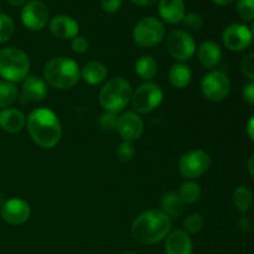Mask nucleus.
<instances>
[{"mask_svg":"<svg viewBox=\"0 0 254 254\" xmlns=\"http://www.w3.org/2000/svg\"><path fill=\"white\" fill-rule=\"evenodd\" d=\"M251 31H252V36H253V39H254V24H253V27H252V30H251Z\"/></svg>","mask_w":254,"mask_h":254,"instance_id":"obj_45","label":"nucleus"},{"mask_svg":"<svg viewBox=\"0 0 254 254\" xmlns=\"http://www.w3.org/2000/svg\"><path fill=\"white\" fill-rule=\"evenodd\" d=\"M247 170H248V173H250L251 175H252L254 178V155H252L250 159H248Z\"/></svg>","mask_w":254,"mask_h":254,"instance_id":"obj_41","label":"nucleus"},{"mask_svg":"<svg viewBox=\"0 0 254 254\" xmlns=\"http://www.w3.org/2000/svg\"><path fill=\"white\" fill-rule=\"evenodd\" d=\"M178 195L184 203H195L201 197V188L196 181L186 180L181 184Z\"/></svg>","mask_w":254,"mask_h":254,"instance_id":"obj_26","label":"nucleus"},{"mask_svg":"<svg viewBox=\"0 0 254 254\" xmlns=\"http://www.w3.org/2000/svg\"><path fill=\"white\" fill-rule=\"evenodd\" d=\"M131 1L139 6H151V5L156 4L159 0H131Z\"/></svg>","mask_w":254,"mask_h":254,"instance_id":"obj_39","label":"nucleus"},{"mask_svg":"<svg viewBox=\"0 0 254 254\" xmlns=\"http://www.w3.org/2000/svg\"><path fill=\"white\" fill-rule=\"evenodd\" d=\"M123 254H135V253H130V252H128V253H123Z\"/></svg>","mask_w":254,"mask_h":254,"instance_id":"obj_46","label":"nucleus"},{"mask_svg":"<svg viewBox=\"0 0 254 254\" xmlns=\"http://www.w3.org/2000/svg\"><path fill=\"white\" fill-rule=\"evenodd\" d=\"M212 1L215 2L216 5H221V6H223V5L231 4V2H232L233 0H212Z\"/></svg>","mask_w":254,"mask_h":254,"instance_id":"obj_43","label":"nucleus"},{"mask_svg":"<svg viewBox=\"0 0 254 254\" xmlns=\"http://www.w3.org/2000/svg\"><path fill=\"white\" fill-rule=\"evenodd\" d=\"M99 128L104 131V133H113L117 131V124H118V116L114 113H109L106 112L101 116L98 121Z\"/></svg>","mask_w":254,"mask_h":254,"instance_id":"obj_30","label":"nucleus"},{"mask_svg":"<svg viewBox=\"0 0 254 254\" xmlns=\"http://www.w3.org/2000/svg\"><path fill=\"white\" fill-rule=\"evenodd\" d=\"M134 69L139 78L145 82H150L158 73V62L153 56L144 55L136 60Z\"/></svg>","mask_w":254,"mask_h":254,"instance_id":"obj_23","label":"nucleus"},{"mask_svg":"<svg viewBox=\"0 0 254 254\" xmlns=\"http://www.w3.org/2000/svg\"><path fill=\"white\" fill-rule=\"evenodd\" d=\"M247 133L248 136L254 141V116L248 121L247 123Z\"/></svg>","mask_w":254,"mask_h":254,"instance_id":"obj_40","label":"nucleus"},{"mask_svg":"<svg viewBox=\"0 0 254 254\" xmlns=\"http://www.w3.org/2000/svg\"><path fill=\"white\" fill-rule=\"evenodd\" d=\"M231 87L232 84L228 76L221 71L208 72L201 81V92L211 102H221L227 98Z\"/></svg>","mask_w":254,"mask_h":254,"instance_id":"obj_9","label":"nucleus"},{"mask_svg":"<svg viewBox=\"0 0 254 254\" xmlns=\"http://www.w3.org/2000/svg\"><path fill=\"white\" fill-rule=\"evenodd\" d=\"M30 215H31L30 205L22 198H9L0 206V216L9 225H24L30 218Z\"/></svg>","mask_w":254,"mask_h":254,"instance_id":"obj_13","label":"nucleus"},{"mask_svg":"<svg viewBox=\"0 0 254 254\" xmlns=\"http://www.w3.org/2000/svg\"><path fill=\"white\" fill-rule=\"evenodd\" d=\"M26 126V117L16 108H4L0 111V128L6 133H19Z\"/></svg>","mask_w":254,"mask_h":254,"instance_id":"obj_19","label":"nucleus"},{"mask_svg":"<svg viewBox=\"0 0 254 254\" xmlns=\"http://www.w3.org/2000/svg\"><path fill=\"white\" fill-rule=\"evenodd\" d=\"M237 14L246 21L254 20V0H238Z\"/></svg>","mask_w":254,"mask_h":254,"instance_id":"obj_31","label":"nucleus"},{"mask_svg":"<svg viewBox=\"0 0 254 254\" xmlns=\"http://www.w3.org/2000/svg\"><path fill=\"white\" fill-rule=\"evenodd\" d=\"M50 24V31L59 40H72L78 36L79 25L76 20L68 15H56L52 17Z\"/></svg>","mask_w":254,"mask_h":254,"instance_id":"obj_16","label":"nucleus"},{"mask_svg":"<svg viewBox=\"0 0 254 254\" xmlns=\"http://www.w3.org/2000/svg\"><path fill=\"white\" fill-rule=\"evenodd\" d=\"M21 22L31 31H40L50 22L49 7L41 0H31L21 10Z\"/></svg>","mask_w":254,"mask_h":254,"instance_id":"obj_11","label":"nucleus"},{"mask_svg":"<svg viewBox=\"0 0 254 254\" xmlns=\"http://www.w3.org/2000/svg\"><path fill=\"white\" fill-rule=\"evenodd\" d=\"M117 158L119 159L123 163H127V161H130L131 159L134 158V154H135V149H134L133 144L129 143V141H123V143L119 144L117 146Z\"/></svg>","mask_w":254,"mask_h":254,"instance_id":"obj_33","label":"nucleus"},{"mask_svg":"<svg viewBox=\"0 0 254 254\" xmlns=\"http://www.w3.org/2000/svg\"><path fill=\"white\" fill-rule=\"evenodd\" d=\"M133 94V88L127 79L116 77L103 84L99 91V103L102 108L109 113L118 114L129 104Z\"/></svg>","mask_w":254,"mask_h":254,"instance_id":"obj_4","label":"nucleus"},{"mask_svg":"<svg viewBox=\"0 0 254 254\" xmlns=\"http://www.w3.org/2000/svg\"><path fill=\"white\" fill-rule=\"evenodd\" d=\"M232 202L233 205H235V207L237 208L240 212H248L250 208L252 207L253 192L250 189L246 188V186H240V188L236 189V191L233 192Z\"/></svg>","mask_w":254,"mask_h":254,"instance_id":"obj_25","label":"nucleus"},{"mask_svg":"<svg viewBox=\"0 0 254 254\" xmlns=\"http://www.w3.org/2000/svg\"><path fill=\"white\" fill-rule=\"evenodd\" d=\"M89 42L86 37L83 36H76L74 39L71 40V49L74 54L82 55L84 52L88 51Z\"/></svg>","mask_w":254,"mask_h":254,"instance_id":"obj_35","label":"nucleus"},{"mask_svg":"<svg viewBox=\"0 0 254 254\" xmlns=\"http://www.w3.org/2000/svg\"><path fill=\"white\" fill-rule=\"evenodd\" d=\"M47 93H49V88L44 78L39 76H27L22 81L19 98L21 103H34V102H40L46 98Z\"/></svg>","mask_w":254,"mask_h":254,"instance_id":"obj_15","label":"nucleus"},{"mask_svg":"<svg viewBox=\"0 0 254 254\" xmlns=\"http://www.w3.org/2000/svg\"><path fill=\"white\" fill-rule=\"evenodd\" d=\"M4 202H5V200H4V196H2L1 193H0V206H1L2 203H4Z\"/></svg>","mask_w":254,"mask_h":254,"instance_id":"obj_44","label":"nucleus"},{"mask_svg":"<svg viewBox=\"0 0 254 254\" xmlns=\"http://www.w3.org/2000/svg\"><path fill=\"white\" fill-rule=\"evenodd\" d=\"M0 12H1V11H0Z\"/></svg>","mask_w":254,"mask_h":254,"instance_id":"obj_47","label":"nucleus"},{"mask_svg":"<svg viewBox=\"0 0 254 254\" xmlns=\"http://www.w3.org/2000/svg\"><path fill=\"white\" fill-rule=\"evenodd\" d=\"M11 6H24L25 4H27V0H7Z\"/></svg>","mask_w":254,"mask_h":254,"instance_id":"obj_42","label":"nucleus"},{"mask_svg":"<svg viewBox=\"0 0 254 254\" xmlns=\"http://www.w3.org/2000/svg\"><path fill=\"white\" fill-rule=\"evenodd\" d=\"M107 76H108V68L106 64L99 61L88 62L81 69V78H83V81L91 86L103 83Z\"/></svg>","mask_w":254,"mask_h":254,"instance_id":"obj_21","label":"nucleus"},{"mask_svg":"<svg viewBox=\"0 0 254 254\" xmlns=\"http://www.w3.org/2000/svg\"><path fill=\"white\" fill-rule=\"evenodd\" d=\"M164 93L160 86L154 82H144L131 94L130 103L135 113L148 114L163 103Z\"/></svg>","mask_w":254,"mask_h":254,"instance_id":"obj_7","label":"nucleus"},{"mask_svg":"<svg viewBox=\"0 0 254 254\" xmlns=\"http://www.w3.org/2000/svg\"><path fill=\"white\" fill-rule=\"evenodd\" d=\"M131 36H133V41L139 47L149 49V47L156 46L163 41L165 37V26H164L163 21L156 17H143L135 24Z\"/></svg>","mask_w":254,"mask_h":254,"instance_id":"obj_6","label":"nucleus"},{"mask_svg":"<svg viewBox=\"0 0 254 254\" xmlns=\"http://www.w3.org/2000/svg\"><path fill=\"white\" fill-rule=\"evenodd\" d=\"M211 165V158L206 151L195 149L184 154L179 160V171L181 176L189 180L202 176Z\"/></svg>","mask_w":254,"mask_h":254,"instance_id":"obj_8","label":"nucleus"},{"mask_svg":"<svg viewBox=\"0 0 254 254\" xmlns=\"http://www.w3.org/2000/svg\"><path fill=\"white\" fill-rule=\"evenodd\" d=\"M192 240L184 230L171 231L165 238L166 254H192Z\"/></svg>","mask_w":254,"mask_h":254,"instance_id":"obj_17","label":"nucleus"},{"mask_svg":"<svg viewBox=\"0 0 254 254\" xmlns=\"http://www.w3.org/2000/svg\"><path fill=\"white\" fill-rule=\"evenodd\" d=\"M171 232V220L161 210H148L133 221L131 237L140 245H156Z\"/></svg>","mask_w":254,"mask_h":254,"instance_id":"obj_2","label":"nucleus"},{"mask_svg":"<svg viewBox=\"0 0 254 254\" xmlns=\"http://www.w3.org/2000/svg\"><path fill=\"white\" fill-rule=\"evenodd\" d=\"M242 96L247 103L253 104L254 106V81L250 82V83H247L243 87Z\"/></svg>","mask_w":254,"mask_h":254,"instance_id":"obj_37","label":"nucleus"},{"mask_svg":"<svg viewBox=\"0 0 254 254\" xmlns=\"http://www.w3.org/2000/svg\"><path fill=\"white\" fill-rule=\"evenodd\" d=\"M15 25L9 15L0 12V44L7 42L14 35Z\"/></svg>","mask_w":254,"mask_h":254,"instance_id":"obj_28","label":"nucleus"},{"mask_svg":"<svg viewBox=\"0 0 254 254\" xmlns=\"http://www.w3.org/2000/svg\"><path fill=\"white\" fill-rule=\"evenodd\" d=\"M184 26L186 27V30L189 31H198L201 30L203 25V19L200 14L197 12H190V14H186L185 17L183 19Z\"/></svg>","mask_w":254,"mask_h":254,"instance_id":"obj_32","label":"nucleus"},{"mask_svg":"<svg viewBox=\"0 0 254 254\" xmlns=\"http://www.w3.org/2000/svg\"><path fill=\"white\" fill-rule=\"evenodd\" d=\"M197 59L201 66L212 69L217 66L222 59V50L215 41H203L197 49Z\"/></svg>","mask_w":254,"mask_h":254,"instance_id":"obj_20","label":"nucleus"},{"mask_svg":"<svg viewBox=\"0 0 254 254\" xmlns=\"http://www.w3.org/2000/svg\"><path fill=\"white\" fill-rule=\"evenodd\" d=\"M122 4H123V0H101L102 9L106 12H109V14L118 11L121 9Z\"/></svg>","mask_w":254,"mask_h":254,"instance_id":"obj_36","label":"nucleus"},{"mask_svg":"<svg viewBox=\"0 0 254 254\" xmlns=\"http://www.w3.org/2000/svg\"><path fill=\"white\" fill-rule=\"evenodd\" d=\"M158 11L163 21L170 25L183 21L186 15V7L184 0H159Z\"/></svg>","mask_w":254,"mask_h":254,"instance_id":"obj_18","label":"nucleus"},{"mask_svg":"<svg viewBox=\"0 0 254 254\" xmlns=\"http://www.w3.org/2000/svg\"><path fill=\"white\" fill-rule=\"evenodd\" d=\"M192 79L191 68L185 62H176L169 69V82L178 89H184Z\"/></svg>","mask_w":254,"mask_h":254,"instance_id":"obj_22","label":"nucleus"},{"mask_svg":"<svg viewBox=\"0 0 254 254\" xmlns=\"http://www.w3.org/2000/svg\"><path fill=\"white\" fill-rule=\"evenodd\" d=\"M203 228V217L200 213H191L184 220V231L189 235H197Z\"/></svg>","mask_w":254,"mask_h":254,"instance_id":"obj_29","label":"nucleus"},{"mask_svg":"<svg viewBox=\"0 0 254 254\" xmlns=\"http://www.w3.org/2000/svg\"><path fill=\"white\" fill-rule=\"evenodd\" d=\"M81 78V68L74 60L64 56L52 57L44 67V79L57 89H71Z\"/></svg>","mask_w":254,"mask_h":254,"instance_id":"obj_3","label":"nucleus"},{"mask_svg":"<svg viewBox=\"0 0 254 254\" xmlns=\"http://www.w3.org/2000/svg\"><path fill=\"white\" fill-rule=\"evenodd\" d=\"M251 226H252V221L247 216H242L240 218V221H238V228L241 231H248L251 228Z\"/></svg>","mask_w":254,"mask_h":254,"instance_id":"obj_38","label":"nucleus"},{"mask_svg":"<svg viewBox=\"0 0 254 254\" xmlns=\"http://www.w3.org/2000/svg\"><path fill=\"white\" fill-rule=\"evenodd\" d=\"M252 31L243 24H231L222 32V42L230 51H245L252 44Z\"/></svg>","mask_w":254,"mask_h":254,"instance_id":"obj_12","label":"nucleus"},{"mask_svg":"<svg viewBox=\"0 0 254 254\" xmlns=\"http://www.w3.org/2000/svg\"><path fill=\"white\" fill-rule=\"evenodd\" d=\"M30 71V59L26 52L17 47L0 50V77L11 83L22 82Z\"/></svg>","mask_w":254,"mask_h":254,"instance_id":"obj_5","label":"nucleus"},{"mask_svg":"<svg viewBox=\"0 0 254 254\" xmlns=\"http://www.w3.org/2000/svg\"><path fill=\"white\" fill-rule=\"evenodd\" d=\"M17 98H19V89L15 86V83L0 81V108H7Z\"/></svg>","mask_w":254,"mask_h":254,"instance_id":"obj_27","label":"nucleus"},{"mask_svg":"<svg viewBox=\"0 0 254 254\" xmlns=\"http://www.w3.org/2000/svg\"><path fill=\"white\" fill-rule=\"evenodd\" d=\"M26 127L32 141L42 149H52L60 143L62 126L59 117L49 108H36L30 112Z\"/></svg>","mask_w":254,"mask_h":254,"instance_id":"obj_1","label":"nucleus"},{"mask_svg":"<svg viewBox=\"0 0 254 254\" xmlns=\"http://www.w3.org/2000/svg\"><path fill=\"white\" fill-rule=\"evenodd\" d=\"M241 69L246 77L254 81V52L243 57L242 62H241Z\"/></svg>","mask_w":254,"mask_h":254,"instance_id":"obj_34","label":"nucleus"},{"mask_svg":"<svg viewBox=\"0 0 254 254\" xmlns=\"http://www.w3.org/2000/svg\"><path fill=\"white\" fill-rule=\"evenodd\" d=\"M184 205L185 203L181 201L176 192H168L161 198V211L170 220L181 217V215L184 213Z\"/></svg>","mask_w":254,"mask_h":254,"instance_id":"obj_24","label":"nucleus"},{"mask_svg":"<svg viewBox=\"0 0 254 254\" xmlns=\"http://www.w3.org/2000/svg\"><path fill=\"white\" fill-rule=\"evenodd\" d=\"M166 47L171 56L179 62L192 59L196 52L195 39L186 30H174L166 39Z\"/></svg>","mask_w":254,"mask_h":254,"instance_id":"obj_10","label":"nucleus"},{"mask_svg":"<svg viewBox=\"0 0 254 254\" xmlns=\"http://www.w3.org/2000/svg\"><path fill=\"white\" fill-rule=\"evenodd\" d=\"M117 131L123 139V141L138 140L144 133V122L141 117L135 112H127L121 117H118V124H117Z\"/></svg>","mask_w":254,"mask_h":254,"instance_id":"obj_14","label":"nucleus"}]
</instances>
